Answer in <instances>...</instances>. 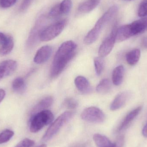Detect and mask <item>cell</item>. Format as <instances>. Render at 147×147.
<instances>
[{
	"instance_id": "30bf717a",
	"label": "cell",
	"mask_w": 147,
	"mask_h": 147,
	"mask_svg": "<svg viewBox=\"0 0 147 147\" xmlns=\"http://www.w3.org/2000/svg\"><path fill=\"white\" fill-rule=\"evenodd\" d=\"M132 37L147 30V17L142 18L128 25Z\"/></svg>"
},
{
	"instance_id": "d6986e66",
	"label": "cell",
	"mask_w": 147,
	"mask_h": 147,
	"mask_svg": "<svg viewBox=\"0 0 147 147\" xmlns=\"http://www.w3.org/2000/svg\"><path fill=\"white\" fill-rule=\"evenodd\" d=\"M140 51L135 49L129 52L126 56V61L130 65H134L138 63L140 58Z\"/></svg>"
},
{
	"instance_id": "3957f363",
	"label": "cell",
	"mask_w": 147,
	"mask_h": 147,
	"mask_svg": "<svg viewBox=\"0 0 147 147\" xmlns=\"http://www.w3.org/2000/svg\"><path fill=\"white\" fill-rule=\"evenodd\" d=\"M54 119V115L48 110L42 111L31 116L30 120V130L36 133L45 126L51 124Z\"/></svg>"
},
{
	"instance_id": "d4e9b609",
	"label": "cell",
	"mask_w": 147,
	"mask_h": 147,
	"mask_svg": "<svg viewBox=\"0 0 147 147\" xmlns=\"http://www.w3.org/2000/svg\"><path fill=\"white\" fill-rule=\"evenodd\" d=\"M63 107L69 109H76L78 105V101L72 98H68L64 100L62 104Z\"/></svg>"
},
{
	"instance_id": "5b68a950",
	"label": "cell",
	"mask_w": 147,
	"mask_h": 147,
	"mask_svg": "<svg viewBox=\"0 0 147 147\" xmlns=\"http://www.w3.org/2000/svg\"><path fill=\"white\" fill-rule=\"evenodd\" d=\"M67 23L66 20H61L45 28L40 35V40L48 41L55 38L62 33Z\"/></svg>"
},
{
	"instance_id": "ac0fdd59",
	"label": "cell",
	"mask_w": 147,
	"mask_h": 147,
	"mask_svg": "<svg viewBox=\"0 0 147 147\" xmlns=\"http://www.w3.org/2000/svg\"><path fill=\"white\" fill-rule=\"evenodd\" d=\"M124 68L123 65H119L116 67L112 73V80L113 84L116 86H119L123 80Z\"/></svg>"
},
{
	"instance_id": "52a82bcc",
	"label": "cell",
	"mask_w": 147,
	"mask_h": 147,
	"mask_svg": "<svg viewBox=\"0 0 147 147\" xmlns=\"http://www.w3.org/2000/svg\"><path fill=\"white\" fill-rule=\"evenodd\" d=\"M117 25L116 24L113 27L111 32L102 43L98 49L99 57H104L108 56L112 51L116 42V36L117 30Z\"/></svg>"
},
{
	"instance_id": "7402d4cb",
	"label": "cell",
	"mask_w": 147,
	"mask_h": 147,
	"mask_svg": "<svg viewBox=\"0 0 147 147\" xmlns=\"http://www.w3.org/2000/svg\"><path fill=\"white\" fill-rule=\"evenodd\" d=\"M94 64L97 75L100 76L104 69L105 62L103 57L99 56L95 57L94 59Z\"/></svg>"
},
{
	"instance_id": "d6a6232c",
	"label": "cell",
	"mask_w": 147,
	"mask_h": 147,
	"mask_svg": "<svg viewBox=\"0 0 147 147\" xmlns=\"http://www.w3.org/2000/svg\"><path fill=\"white\" fill-rule=\"evenodd\" d=\"M141 46L144 49H147V36L142 39L141 41Z\"/></svg>"
},
{
	"instance_id": "9c48e42d",
	"label": "cell",
	"mask_w": 147,
	"mask_h": 147,
	"mask_svg": "<svg viewBox=\"0 0 147 147\" xmlns=\"http://www.w3.org/2000/svg\"><path fill=\"white\" fill-rule=\"evenodd\" d=\"M93 139L96 145L98 147H122L123 145V137H121L115 143H112L105 136L95 134Z\"/></svg>"
},
{
	"instance_id": "e0dca14e",
	"label": "cell",
	"mask_w": 147,
	"mask_h": 147,
	"mask_svg": "<svg viewBox=\"0 0 147 147\" xmlns=\"http://www.w3.org/2000/svg\"><path fill=\"white\" fill-rule=\"evenodd\" d=\"M101 0H86L79 6L78 10L82 13H87L92 11L99 4Z\"/></svg>"
},
{
	"instance_id": "603a6c76",
	"label": "cell",
	"mask_w": 147,
	"mask_h": 147,
	"mask_svg": "<svg viewBox=\"0 0 147 147\" xmlns=\"http://www.w3.org/2000/svg\"><path fill=\"white\" fill-rule=\"evenodd\" d=\"M72 7V2L71 0H63L59 3L60 11L62 15L69 13Z\"/></svg>"
},
{
	"instance_id": "f546056e",
	"label": "cell",
	"mask_w": 147,
	"mask_h": 147,
	"mask_svg": "<svg viewBox=\"0 0 147 147\" xmlns=\"http://www.w3.org/2000/svg\"><path fill=\"white\" fill-rule=\"evenodd\" d=\"M12 38V36L10 35H7L0 32V45L1 47L7 44Z\"/></svg>"
},
{
	"instance_id": "8d00e7d4",
	"label": "cell",
	"mask_w": 147,
	"mask_h": 147,
	"mask_svg": "<svg viewBox=\"0 0 147 147\" xmlns=\"http://www.w3.org/2000/svg\"><path fill=\"white\" fill-rule=\"evenodd\" d=\"M36 147H47V145L45 144H42V145H40Z\"/></svg>"
},
{
	"instance_id": "5bb4252c",
	"label": "cell",
	"mask_w": 147,
	"mask_h": 147,
	"mask_svg": "<svg viewBox=\"0 0 147 147\" xmlns=\"http://www.w3.org/2000/svg\"><path fill=\"white\" fill-rule=\"evenodd\" d=\"M74 84L78 90L82 94H89L91 91L90 84L84 77L79 76L76 77L74 80Z\"/></svg>"
},
{
	"instance_id": "e575fe53",
	"label": "cell",
	"mask_w": 147,
	"mask_h": 147,
	"mask_svg": "<svg viewBox=\"0 0 147 147\" xmlns=\"http://www.w3.org/2000/svg\"><path fill=\"white\" fill-rule=\"evenodd\" d=\"M142 134L143 136L147 137V123L144 126L143 129H142Z\"/></svg>"
},
{
	"instance_id": "f1b7e54d",
	"label": "cell",
	"mask_w": 147,
	"mask_h": 147,
	"mask_svg": "<svg viewBox=\"0 0 147 147\" xmlns=\"http://www.w3.org/2000/svg\"><path fill=\"white\" fill-rule=\"evenodd\" d=\"M34 142L29 139H25L18 143L15 147H32L34 145Z\"/></svg>"
},
{
	"instance_id": "484cf974",
	"label": "cell",
	"mask_w": 147,
	"mask_h": 147,
	"mask_svg": "<svg viewBox=\"0 0 147 147\" xmlns=\"http://www.w3.org/2000/svg\"><path fill=\"white\" fill-rule=\"evenodd\" d=\"M13 46L14 42L12 38L7 44L0 47V56H5L9 54L13 50Z\"/></svg>"
},
{
	"instance_id": "277c9868",
	"label": "cell",
	"mask_w": 147,
	"mask_h": 147,
	"mask_svg": "<svg viewBox=\"0 0 147 147\" xmlns=\"http://www.w3.org/2000/svg\"><path fill=\"white\" fill-rule=\"evenodd\" d=\"M74 112L67 111L61 114L52 123L47 131L42 137V140L48 141L55 136L59 131L73 117Z\"/></svg>"
},
{
	"instance_id": "6da1fadb",
	"label": "cell",
	"mask_w": 147,
	"mask_h": 147,
	"mask_svg": "<svg viewBox=\"0 0 147 147\" xmlns=\"http://www.w3.org/2000/svg\"><path fill=\"white\" fill-rule=\"evenodd\" d=\"M77 47L76 43L72 40L64 42L59 47L53 62L51 72L52 78H56L63 72L75 55Z\"/></svg>"
},
{
	"instance_id": "4316f807",
	"label": "cell",
	"mask_w": 147,
	"mask_h": 147,
	"mask_svg": "<svg viewBox=\"0 0 147 147\" xmlns=\"http://www.w3.org/2000/svg\"><path fill=\"white\" fill-rule=\"evenodd\" d=\"M61 15L62 14L60 11L59 3L53 7L48 14L49 17L51 18H56Z\"/></svg>"
},
{
	"instance_id": "8992f818",
	"label": "cell",
	"mask_w": 147,
	"mask_h": 147,
	"mask_svg": "<svg viewBox=\"0 0 147 147\" xmlns=\"http://www.w3.org/2000/svg\"><path fill=\"white\" fill-rule=\"evenodd\" d=\"M80 117L84 121L93 123H101L105 119L104 112L99 108L93 106L85 109Z\"/></svg>"
},
{
	"instance_id": "7c38bea8",
	"label": "cell",
	"mask_w": 147,
	"mask_h": 147,
	"mask_svg": "<svg viewBox=\"0 0 147 147\" xmlns=\"http://www.w3.org/2000/svg\"><path fill=\"white\" fill-rule=\"evenodd\" d=\"M130 92L124 91L118 94L111 104L110 109L111 111H116L122 108L131 96Z\"/></svg>"
},
{
	"instance_id": "44dd1931",
	"label": "cell",
	"mask_w": 147,
	"mask_h": 147,
	"mask_svg": "<svg viewBox=\"0 0 147 147\" xmlns=\"http://www.w3.org/2000/svg\"><path fill=\"white\" fill-rule=\"evenodd\" d=\"M111 89V83L108 79L102 80L96 87V90L98 93L105 94L108 93Z\"/></svg>"
},
{
	"instance_id": "8fae6325",
	"label": "cell",
	"mask_w": 147,
	"mask_h": 147,
	"mask_svg": "<svg viewBox=\"0 0 147 147\" xmlns=\"http://www.w3.org/2000/svg\"><path fill=\"white\" fill-rule=\"evenodd\" d=\"M52 51L53 48L51 46L42 47L36 53L34 58V61L38 64L45 63L51 56Z\"/></svg>"
},
{
	"instance_id": "9a60e30c",
	"label": "cell",
	"mask_w": 147,
	"mask_h": 147,
	"mask_svg": "<svg viewBox=\"0 0 147 147\" xmlns=\"http://www.w3.org/2000/svg\"><path fill=\"white\" fill-rule=\"evenodd\" d=\"M142 107H139L129 112L123 119L117 128V132H120L126 129L134 119L139 115L142 110Z\"/></svg>"
},
{
	"instance_id": "1f68e13d",
	"label": "cell",
	"mask_w": 147,
	"mask_h": 147,
	"mask_svg": "<svg viewBox=\"0 0 147 147\" xmlns=\"http://www.w3.org/2000/svg\"><path fill=\"white\" fill-rule=\"evenodd\" d=\"M32 1L33 0H23L20 6V11H24L27 9L31 5Z\"/></svg>"
},
{
	"instance_id": "4dcf8cb0",
	"label": "cell",
	"mask_w": 147,
	"mask_h": 147,
	"mask_svg": "<svg viewBox=\"0 0 147 147\" xmlns=\"http://www.w3.org/2000/svg\"><path fill=\"white\" fill-rule=\"evenodd\" d=\"M17 0H0V7L8 8L15 4Z\"/></svg>"
},
{
	"instance_id": "836d02e7",
	"label": "cell",
	"mask_w": 147,
	"mask_h": 147,
	"mask_svg": "<svg viewBox=\"0 0 147 147\" xmlns=\"http://www.w3.org/2000/svg\"><path fill=\"white\" fill-rule=\"evenodd\" d=\"M5 96V92L3 89H0V103L3 100Z\"/></svg>"
},
{
	"instance_id": "74e56055",
	"label": "cell",
	"mask_w": 147,
	"mask_h": 147,
	"mask_svg": "<svg viewBox=\"0 0 147 147\" xmlns=\"http://www.w3.org/2000/svg\"><path fill=\"white\" fill-rule=\"evenodd\" d=\"M128 1H131V0H128Z\"/></svg>"
},
{
	"instance_id": "7a4b0ae2",
	"label": "cell",
	"mask_w": 147,
	"mask_h": 147,
	"mask_svg": "<svg viewBox=\"0 0 147 147\" xmlns=\"http://www.w3.org/2000/svg\"><path fill=\"white\" fill-rule=\"evenodd\" d=\"M118 8L116 5L111 7L99 19L94 27L86 34L84 39V43L87 45H91L97 39L105 25L112 19L118 11Z\"/></svg>"
},
{
	"instance_id": "4fadbf2b",
	"label": "cell",
	"mask_w": 147,
	"mask_h": 147,
	"mask_svg": "<svg viewBox=\"0 0 147 147\" xmlns=\"http://www.w3.org/2000/svg\"><path fill=\"white\" fill-rule=\"evenodd\" d=\"M16 68L17 63L14 60H5L0 63V80L13 73Z\"/></svg>"
},
{
	"instance_id": "ba28073f",
	"label": "cell",
	"mask_w": 147,
	"mask_h": 147,
	"mask_svg": "<svg viewBox=\"0 0 147 147\" xmlns=\"http://www.w3.org/2000/svg\"><path fill=\"white\" fill-rule=\"evenodd\" d=\"M45 17L41 16L39 17L35 23L33 28L32 29L28 40V45L29 47H32L37 43L38 40H40V35L41 32L45 28Z\"/></svg>"
},
{
	"instance_id": "83f0119b",
	"label": "cell",
	"mask_w": 147,
	"mask_h": 147,
	"mask_svg": "<svg viewBox=\"0 0 147 147\" xmlns=\"http://www.w3.org/2000/svg\"><path fill=\"white\" fill-rule=\"evenodd\" d=\"M138 15L140 17L147 16V0H143L141 3L138 9Z\"/></svg>"
},
{
	"instance_id": "ffe728a7",
	"label": "cell",
	"mask_w": 147,
	"mask_h": 147,
	"mask_svg": "<svg viewBox=\"0 0 147 147\" xmlns=\"http://www.w3.org/2000/svg\"><path fill=\"white\" fill-rule=\"evenodd\" d=\"M26 83L22 78L19 77L16 78L12 83V88L14 91L17 93H23L26 90Z\"/></svg>"
},
{
	"instance_id": "cb8c5ba5",
	"label": "cell",
	"mask_w": 147,
	"mask_h": 147,
	"mask_svg": "<svg viewBox=\"0 0 147 147\" xmlns=\"http://www.w3.org/2000/svg\"><path fill=\"white\" fill-rule=\"evenodd\" d=\"M14 133L10 129H7L0 133V144L9 141L13 136Z\"/></svg>"
},
{
	"instance_id": "d590c367",
	"label": "cell",
	"mask_w": 147,
	"mask_h": 147,
	"mask_svg": "<svg viewBox=\"0 0 147 147\" xmlns=\"http://www.w3.org/2000/svg\"><path fill=\"white\" fill-rule=\"evenodd\" d=\"M73 147H86L85 146L84 144H78V145H76Z\"/></svg>"
},
{
	"instance_id": "2e32d148",
	"label": "cell",
	"mask_w": 147,
	"mask_h": 147,
	"mask_svg": "<svg viewBox=\"0 0 147 147\" xmlns=\"http://www.w3.org/2000/svg\"><path fill=\"white\" fill-rule=\"evenodd\" d=\"M53 102V98L51 96L46 97L41 99L33 109L31 113V116L42 111L47 109L52 105Z\"/></svg>"
}]
</instances>
